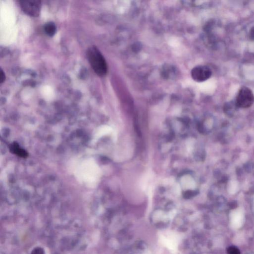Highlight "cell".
Returning a JSON list of instances; mask_svg holds the SVG:
<instances>
[{"mask_svg":"<svg viewBox=\"0 0 254 254\" xmlns=\"http://www.w3.org/2000/svg\"><path fill=\"white\" fill-rule=\"evenodd\" d=\"M31 254H45L44 251L40 247H36L31 252Z\"/></svg>","mask_w":254,"mask_h":254,"instance_id":"obj_9","label":"cell"},{"mask_svg":"<svg viewBox=\"0 0 254 254\" xmlns=\"http://www.w3.org/2000/svg\"><path fill=\"white\" fill-rule=\"evenodd\" d=\"M254 102V95L251 90L247 87H242L237 95V105L246 108L250 107Z\"/></svg>","mask_w":254,"mask_h":254,"instance_id":"obj_2","label":"cell"},{"mask_svg":"<svg viewBox=\"0 0 254 254\" xmlns=\"http://www.w3.org/2000/svg\"><path fill=\"white\" fill-rule=\"evenodd\" d=\"M227 253L228 254H240V252L238 249L235 246H230L227 249Z\"/></svg>","mask_w":254,"mask_h":254,"instance_id":"obj_7","label":"cell"},{"mask_svg":"<svg viewBox=\"0 0 254 254\" xmlns=\"http://www.w3.org/2000/svg\"><path fill=\"white\" fill-rule=\"evenodd\" d=\"M249 37L251 40L254 41V27H252L250 30Z\"/></svg>","mask_w":254,"mask_h":254,"instance_id":"obj_11","label":"cell"},{"mask_svg":"<svg viewBox=\"0 0 254 254\" xmlns=\"http://www.w3.org/2000/svg\"><path fill=\"white\" fill-rule=\"evenodd\" d=\"M237 184L236 182H232L230 183V184L229 185V191H230V192H232L234 193V192H235L237 190Z\"/></svg>","mask_w":254,"mask_h":254,"instance_id":"obj_8","label":"cell"},{"mask_svg":"<svg viewBox=\"0 0 254 254\" xmlns=\"http://www.w3.org/2000/svg\"><path fill=\"white\" fill-rule=\"evenodd\" d=\"M211 75L212 71L210 69L203 66L194 67L191 71L192 78L197 82L206 81L210 78Z\"/></svg>","mask_w":254,"mask_h":254,"instance_id":"obj_4","label":"cell"},{"mask_svg":"<svg viewBox=\"0 0 254 254\" xmlns=\"http://www.w3.org/2000/svg\"><path fill=\"white\" fill-rule=\"evenodd\" d=\"M20 3L23 11L29 16L37 17L39 15L41 6L40 1H21Z\"/></svg>","mask_w":254,"mask_h":254,"instance_id":"obj_3","label":"cell"},{"mask_svg":"<svg viewBox=\"0 0 254 254\" xmlns=\"http://www.w3.org/2000/svg\"><path fill=\"white\" fill-rule=\"evenodd\" d=\"M44 30L47 35L52 36L55 33L56 26L54 23L52 22H49L44 26Z\"/></svg>","mask_w":254,"mask_h":254,"instance_id":"obj_6","label":"cell"},{"mask_svg":"<svg viewBox=\"0 0 254 254\" xmlns=\"http://www.w3.org/2000/svg\"><path fill=\"white\" fill-rule=\"evenodd\" d=\"M87 57L94 72L100 77H103L107 72V65L104 57L95 46L88 49Z\"/></svg>","mask_w":254,"mask_h":254,"instance_id":"obj_1","label":"cell"},{"mask_svg":"<svg viewBox=\"0 0 254 254\" xmlns=\"http://www.w3.org/2000/svg\"><path fill=\"white\" fill-rule=\"evenodd\" d=\"M1 77H0V81H1V83H3L4 81L6 79V77H5V73L3 72V70H1Z\"/></svg>","mask_w":254,"mask_h":254,"instance_id":"obj_10","label":"cell"},{"mask_svg":"<svg viewBox=\"0 0 254 254\" xmlns=\"http://www.w3.org/2000/svg\"><path fill=\"white\" fill-rule=\"evenodd\" d=\"M10 149L11 153L17 155L20 158H26L28 156L27 152L24 149L22 148L17 142H14L11 143L10 146Z\"/></svg>","mask_w":254,"mask_h":254,"instance_id":"obj_5","label":"cell"}]
</instances>
